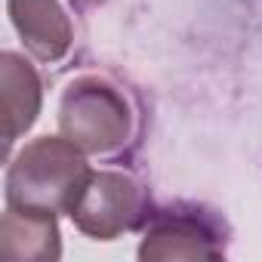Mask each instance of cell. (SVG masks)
I'll return each mask as SVG.
<instances>
[{"instance_id": "3", "label": "cell", "mask_w": 262, "mask_h": 262, "mask_svg": "<svg viewBox=\"0 0 262 262\" xmlns=\"http://www.w3.org/2000/svg\"><path fill=\"white\" fill-rule=\"evenodd\" d=\"M145 210L148 201L139 182L114 170H93L68 216L83 234L96 241H114L117 234L136 228L148 216Z\"/></svg>"}, {"instance_id": "5", "label": "cell", "mask_w": 262, "mask_h": 262, "mask_svg": "<svg viewBox=\"0 0 262 262\" xmlns=\"http://www.w3.org/2000/svg\"><path fill=\"white\" fill-rule=\"evenodd\" d=\"M0 256L10 262H53L62 256L56 213L7 207L0 219Z\"/></svg>"}, {"instance_id": "7", "label": "cell", "mask_w": 262, "mask_h": 262, "mask_svg": "<svg viewBox=\"0 0 262 262\" xmlns=\"http://www.w3.org/2000/svg\"><path fill=\"white\" fill-rule=\"evenodd\" d=\"M0 102H4V142L10 148L40 111V77L16 53L0 56Z\"/></svg>"}, {"instance_id": "2", "label": "cell", "mask_w": 262, "mask_h": 262, "mask_svg": "<svg viewBox=\"0 0 262 262\" xmlns=\"http://www.w3.org/2000/svg\"><path fill=\"white\" fill-rule=\"evenodd\" d=\"M62 136L86 155H108L129 136L126 99L99 77H80L68 86L59 108Z\"/></svg>"}, {"instance_id": "6", "label": "cell", "mask_w": 262, "mask_h": 262, "mask_svg": "<svg viewBox=\"0 0 262 262\" xmlns=\"http://www.w3.org/2000/svg\"><path fill=\"white\" fill-rule=\"evenodd\" d=\"M10 19L40 62H59L71 47V22L56 0H7Z\"/></svg>"}, {"instance_id": "4", "label": "cell", "mask_w": 262, "mask_h": 262, "mask_svg": "<svg viewBox=\"0 0 262 262\" xmlns=\"http://www.w3.org/2000/svg\"><path fill=\"white\" fill-rule=\"evenodd\" d=\"M225 247L216 231L194 213H158L148 225L139 256L142 259H219Z\"/></svg>"}, {"instance_id": "1", "label": "cell", "mask_w": 262, "mask_h": 262, "mask_svg": "<svg viewBox=\"0 0 262 262\" xmlns=\"http://www.w3.org/2000/svg\"><path fill=\"white\" fill-rule=\"evenodd\" d=\"M74 142L40 136L19 151L7 173V207L40 210V213H71L83 182L90 179V164Z\"/></svg>"}]
</instances>
